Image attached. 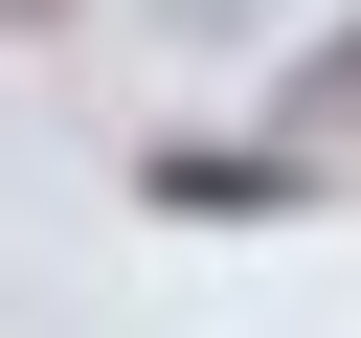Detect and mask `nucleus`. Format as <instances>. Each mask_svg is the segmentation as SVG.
I'll use <instances>...</instances> for the list:
<instances>
[{
	"instance_id": "f257e3e1",
	"label": "nucleus",
	"mask_w": 361,
	"mask_h": 338,
	"mask_svg": "<svg viewBox=\"0 0 361 338\" xmlns=\"http://www.w3.org/2000/svg\"><path fill=\"white\" fill-rule=\"evenodd\" d=\"M135 203H158V225H293L316 180H293V158H226V135H158V158H135Z\"/></svg>"
},
{
	"instance_id": "7ed1b4c3",
	"label": "nucleus",
	"mask_w": 361,
	"mask_h": 338,
	"mask_svg": "<svg viewBox=\"0 0 361 338\" xmlns=\"http://www.w3.org/2000/svg\"><path fill=\"white\" fill-rule=\"evenodd\" d=\"M0 23H45V0H0Z\"/></svg>"
},
{
	"instance_id": "f03ea898",
	"label": "nucleus",
	"mask_w": 361,
	"mask_h": 338,
	"mask_svg": "<svg viewBox=\"0 0 361 338\" xmlns=\"http://www.w3.org/2000/svg\"><path fill=\"white\" fill-rule=\"evenodd\" d=\"M293 113H361V23H338V45H316V68H293Z\"/></svg>"
}]
</instances>
